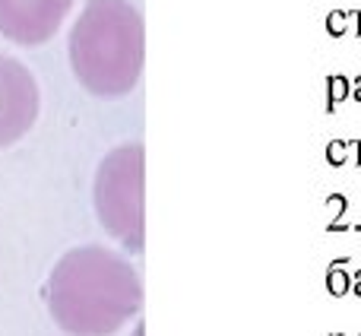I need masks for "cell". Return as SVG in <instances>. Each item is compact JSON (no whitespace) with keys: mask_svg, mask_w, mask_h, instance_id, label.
Listing matches in <instances>:
<instances>
[{"mask_svg":"<svg viewBox=\"0 0 361 336\" xmlns=\"http://www.w3.org/2000/svg\"><path fill=\"white\" fill-rule=\"evenodd\" d=\"M76 0H0V35L13 44L35 48L57 35Z\"/></svg>","mask_w":361,"mask_h":336,"instance_id":"obj_5","label":"cell"},{"mask_svg":"<svg viewBox=\"0 0 361 336\" xmlns=\"http://www.w3.org/2000/svg\"><path fill=\"white\" fill-rule=\"evenodd\" d=\"M44 301L67 336H114L143 308V282L118 251L82 244L54 263Z\"/></svg>","mask_w":361,"mask_h":336,"instance_id":"obj_1","label":"cell"},{"mask_svg":"<svg viewBox=\"0 0 361 336\" xmlns=\"http://www.w3.org/2000/svg\"><path fill=\"white\" fill-rule=\"evenodd\" d=\"M92 206L102 229L140 254L146 248V150L143 143H121L105 152L95 168Z\"/></svg>","mask_w":361,"mask_h":336,"instance_id":"obj_3","label":"cell"},{"mask_svg":"<svg viewBox=\"0 0 361 336\" xmlns=\"http://www.w3.org/2000/svg\"><path fill=\"white\" fill-rule=\"evenodd\" d=\"M42 95L32 70L0 51V150L19 143L35 127Z\"/></svg>","mask_w":361,"mask_h":336,"instance_id":"obj_4","label":"cell"},{"mask_svg":"<svg viewBox=\"0 0 361 336\" xmlns=\"http://www.w3.org/2000/svg\"><path fill=\"white\" fill-rule=\"evenodd\" d=\"M70 70L86 92L121 99L137 89L146 64V23L130 0H86L67 38Z\"/></svg>","mask_w":361,"mask_h":336,"instance_id":"obj_2","label":"cell"},{"mask_svg":"<svg viewBox=\"0 0 361 336\" xmlns=\"http://www.w3.org/2000/svg\"><path fill=\"white\" fill-rule=\"evenodd\" d=\"M133 336H143V324H140V327H137V333H133Z\"/></svg>","mask_w":361,"mask_h":336,"instance_id":"obj_6","label":"cell"}]
</instances>
